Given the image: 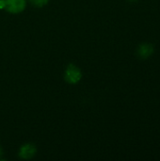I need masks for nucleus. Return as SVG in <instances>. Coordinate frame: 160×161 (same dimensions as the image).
I'll use <instances>...</instances> for the list:
<instances>
[{
    "mask_svg": "<svg viewBox=\"0 0 160 161\" xmlns=\"http://www.w3.org/2000/svg\"><path fill=\"white\" fill-rule=\"evenodd\" d=\"M25 7L26 0H0V8L11 14L21 13L25 10Z\"/></svg>",
    "mask_w": 160,
    "mask_h": 161,
    "instance_id": "1",
    "label": "nucleus"
},
{
    "mask_svg": "<svg viewBox=\"0 0 160 161\" xmlns=\"http://www.w3.org/2000/svg\"><path fill=\"white\" fill-rule=\"evenodd\" d=\"M64 80L69 84H77L83 76L82 71L74 64H69L64 71Z\"/></svg>",
    "mask_w": 160,
    "mask_h": 161,
    "instance_id": "2",
    "label": "nucleus"
},
{
    "mask_svg": "<svg viewBox=\"0 0 160 161\" xmlns=\"http://www.w3.org/2000/svg\"><path fill=\"white\" fill-rule=\"evenodd\" d=\"M37 152H38V150H37L36 145L33 144V143L28 142V143L23 144V145L20 147V149H19V151H18V157H19L21 159H25V160H27V159L33 158L36 156Z\"/></svg>",
    "mask_w": 160,
    "mask_h": 161,
    "instance_id": "3",
    "label": "nucleus"
},
{
    "mask_svg": "<svg viewBox=\"0 0 160 161\" xmlns=\"http://www.w3.org/2000/svg\"><path fill=\"white\" fill-rule=\"evenodd\" d=\"M154 52H155V48H154L153 44L148 43V42L141 43V45H139V47L137 49V54H138L139 58L141 59L149 58L154 54Z\"/></svg>",
    "mask_w": 160,
    "mask_h": 161,
    "instance_id": "4",
    "label": "nucleus"
},
{
    "mask_svg": "<svg viewBox=\"0 0 160 161\" xmlns=\"http://www.w3.org/2000/svg\"><path fill=\"white\" fill-rule=\"evenodd\" d=\"M28 1L31 3V5L37 8H42L49 3V0H28Z\"/></svg>",
    "mask_w": 160,
    "mask_h": 161,
    "instance_id": "5",
    "label": "nucleus"
},
{
    "mask_svg": "<svg viewBox=\"0 0 160 161\" xmlns=\"http://www.w3.org/2000/svg\"><path fill=\"white\" fill-rule=\"evenodd\" d=\"M2 156V148L0 147V157Z\"/></svg>",
    "mask_w": 160,
    "mask_h": 161,
    "instance_id": "6",
    "label": "nucleus"
},
{
    "mask_svg": "<svg viewBox=\"0 0 160 161\" xmlns=\"http://www.w3.org/2000/svg\"><path fill=\"white\" fill-rule=\"evenodd\" d=\"M129 1H137V0H129Z\"/></svg>",
    "mask_w": 160,
    "mask_h": 161,
    "instance_id": "7",
    "label": "nucleus"
}]
</instances>
